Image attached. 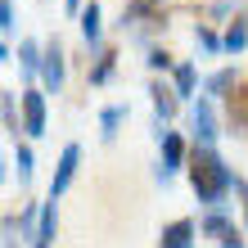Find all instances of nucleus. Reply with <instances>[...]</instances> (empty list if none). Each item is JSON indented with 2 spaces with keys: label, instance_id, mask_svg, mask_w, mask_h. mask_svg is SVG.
<instances>
[{
  "label": "nucleus",
  "instance_id": "9d476101",
  "mask_svg": "<svg viewBox=\"0 0 248 248\" xmlns=\"http://www.w3.org/2000/svg\"><path fill=\"white\" fill-rule=\"evenodd\" d=\"M122 122H126V104H108L104 113H99V136H104V140H113Z\"/></svg>",
  "mask_w": 248,
  "mask_h": 248
},
{
  "label": "nucleus",
  "instance_id": "b1692460",
  "mask_svg": "<svg viewBox=\"0 0 248 248\" xmlns=\"http://www.w3.org/2000/svg\"><path fill=\"white\" fill-rule=\"evenodd\" d=\"M221 248H244V239H239V235H235V230H230V235H226V239H221Z\"/></svg>",
  "mask_w": 248,
  "mask_h": 248
},
{
  "label": "nucleus",
  "instance_id": "20e7f679",
  "mask_svg": "<svg viewBox=\"0 0 248 248\" xmlns=\"http://www.w3.org/2000/svg\"><path fill=\"white\" fill-rule=\"evenodd\" d=\"M41 81H46L50 95L63 91V50H59V41H50V46H46V59H41Z\"/></svg>",
  "mask_w": 248,
  "mask_h": 248
},
{
  "label": "nucleus",
  "instance_id": "dca6fc26",
  "mask_svg": "<svg viewBox=\"0 0 248 248\" xmlns=\"http://www.w3.org/2000/svg\"><path fill=\"white\" fill-rule=\"evenodd\" d=\"M244 46H248V27H244V23H235V27L226 32V50H244Z\"/></svg>",
  "mask_w": 248,
  "mask_h": 248
},
{
  "label": "nucleus",
  "instance_id": "423d86ee",
  "mask_svg": "<svg viewBox=\"0 0 248 248\" xmlns=\"http://www.w3.org/2000/svg\"><path fill=\"white\" fill-rule=\"evenodd\" d=\"M23 131L27 136L46 131V95L41 91H23Z\"/></svg>",
  "mask_w": 248,
  "mask_h": 248
},
{
  "label": "nucleus",
  "instance_id": "39448f33",
  "mask_svg": "<svg viewBox=\"0 0 248 248\" xmlns=\"http://www.w3.org/2000/svg\"><path fill=\"white\" fill-rule=\"evenodd\" d=\"M59 199H46L41 203V217H36V235H32V248H50L54 235H59Z\"/></svg>",
  "mask_w": 248,
  "mask_h": 248
},
{
  "label": "nucleus",
  "instance_id": "0eeeda50",
  "mask_svg": "<svg viewBox=\"0 0 248 248\" xmlns=\"http://www.w3.org/2000/svg\"><path fill=\"white\" fill-rule=\"evenodd\" d=\"M189 126H194V140H199V144H212V140H217V113H212L208 99H199V104H194Z\"/></svg>",
  "mask_w": 248,
  "mask_h": 248
},
{
  "label": "nucleus",
  "instance_id": "a878e982",
  "mask_svg": "<svg viewBox=\"0 0 248 248\" xmlns=\"http://www.w3.org/2000/svg\"><path fill=\"white\" fill-rule=\"evenodd\" d=\"M5 248H14V239H9V244H5Z\"/></svg>",
  "mask_w": 248,
  "mask_h": 248
},
{
  "label": "nucleus",
  "instance_id": "393cba45",
  "mask_svg": "<svg viewBox=\"0 0 248 248\" xmlns=\"http://www.w3.org/2000/svg\"><path fill=\"white\" fill-rule=\"evenodd\" d=\"M68 9H72V14H77V9H86V5H81V0H68Z\"/></svg>",
  "mask_w": 248,
  "mask_h": 248
},
{
  "label": "nucleus",
  "instance_id": "2eb2a0df",
  "mask_svg": "<svg viewBox=\"0 0 248 248\" xmlns=\"http://www.w3.org/2000/svg\"><path fill=\"white\" fill-rule=\"evenodd\" d=\"M14 167H18V181H23V185L32 181V149H27V144L14 149Z\"/></svg>",
  "mask_w": 248,
  "mask_h": 248
},
{
  "label": "nucleus",
  "instance_id": "6e6552de",
  "mask_svg": "<svg viewBox=\"0 0 248 248\" xmlns=\"http://www.w3.org/2000/svg\"><path fill=\"white\" fill-rule=\"evenodd\" d=\"M189 244H194V221H171L158 248H189Z\"/></svg>",
  "mask_w": 248,
  "mask_h": 248
},
{
  "label": "nucleus",
  "instance_id": "f257e3e1",
  "mask_svg": "<svg viewBox=\"0 0 248 248\" xmlns=\"http://www.w3.org/2000/svg\"><path fill=\"white\" fill-rule=\"evenodd\" d=\"M189 181H194L199 203H208V208H221V199L235 189L239 176H230V167L212 154V144H199V149L189 154Z\"/></svg>",
  "mask_w": 248,
  "mask_h": 248
},
{
  "label": "nucleus",
  "instance_id": "ddd939ff",
  "mask_svg": "<svg viewBox=\"0 0 248 248\" xmlns=\"http://www.w3.org/2000/svg\"><path fill=\"white\" fill-rule=\"evenodd\" d=\"M171 81H176V95L181 99L194 95V68H189V63H176V68H171Z\"/></svg>",
  "mask_w": 248,
  "mask_h": 248
},
{
  "label": "nucleus",
  "instance_id": "5701e85b",
  "mask_svg": "<svg viewBox=\"0 0 248 248\" xmlns=\"http://www.w3.org/2000/svg\"><path fill=\"white\" fill-rule=\"evenodd\" d=\"M235 189L244 194V226H248V181H235Z\"/></svg>",
  "mask_w": 248,
  "mask_h": 248
},
{
  "label": "nucleus",
  "instance_id": "9b49d317",
  "mask_svg": "<svg viewBox=\"0 0 248 248\" xmlns=\"http://www.w3.org/2000/svg\"><path fill=\"white\" fill-rule=\"evenodd\" d=\"M154 113H158V126L171 122V113H176V91H163V86H154Z\"/></svg>",
  "mask_w": 248,
  "mask_h": 248
},
{
  "label": "nucleus",
  "instance_id": "a211bd4d",
  "mask_svg": "<svg viewBox=\"0 0 248 248\" xmlns=\"http://www.w3.org/2000/svg\"><path fill=\"white\" fill-rule=\"evenodd\" d=\"M230 81H235V72H230V68H226V72H217V77L208 81V95H221V91H230Z\"/></svg>",
  "mask_w": 248,
  "mask_h": 248
},
{
  "label": "nucleus",
  "instance_id": "6ab92c4d",
  "mask_svg": "<svg viewBox=\"0 0 248 248\" xmlns=\"http://www.w3.org/2000/svg\"><path fill=\"white\" fill-rule=\"evenodd\" d=\"M108 72H113V54H99V63H95V72H91V81L99 86V81H108Z\"/></svg>",
  "mask_w": 248,
  "mask_h": 248
},
{
  "label": "nucleus",
  "instance_id": "7ed1b4c3",
  "mask_svg": "<svg viewBox=\"0 0 248 248\" xmlns=\"http://www.w3.org/2000/svg\"><path fill=\"white\" fill-rule=\"evenodd\" d=\"M77 163H81V144H63L59 154V167H54V181H50V199H63V189L77 176Z\"/></svg>",
  "mask_w": 248,
  "mask_h": 248
},
{
  "label": "nucleus",
  "instance_id": "1a4fd4ad",
  "mask_svg": "<svg viewBox=\"0 0 248 248\" xmlns=\"http://www.w3.org/2000/svg\"><path fill=\"white\" fill-rule=\"evenodd\" d=\"M99 32H104V27H99V5L91 0V5L81 9V36H86V46H91V50H99Z\"/></svg>",
  "mask_w": 248,
  "mask_h": 248
},
{
  "label": "nucleus",
  "instance_id": "4468645a",
  "mask_svg": "<svg viewBox=\"0 0 248 248\" xmlns=\"http://www.w3.org/2000/svg\"><path fill=\"white\" fill-rule=\"evenodd\" d=\"M203 235H221V239H226V235H230V221H226V217L212 208L208 217H203Z\"/></svg>",
  "mask_w": 248,
  "mask_h": 248
},
{
  "label": "nucleus",
  "instance_id": "412c9836",
  "mask_svg": "<svg viewBox=\"0 0 248 248\" xmlns=\"http://www.w3.org/2000/svg\"><path fill=\"white\" fill-rule=\"evenodd\" d=\"M194 36H199V46H203V50H208V54H217V50H221V41H217V36L208 32V27H199V32H194Z\"/></svg>",
  "mask_w": 248,
  "mask_h": 248
},
{
  "label": "nucleus",
  "instance_id": "f8f14e48",
  "mask_svg": "<svg viewBox=\"0 0 248 248\" xmlns=\"http://www.w3.org/2000/svg\"><path fill=\"white\" fill-rule=\"evenodd\" d=\"M18 59H23V72H27V77H36V72H41V59H46V54H41V46H36V41H23V46H18Z\"/></svg>",
  "mask_w": 248,
  "mask_h": 248
},
{
  "label": "nucleus",
  "instance_id": "4be33fe9",
  "mask_svg": "<svg viewBox=\"0 0 248 248\" xmlns=\"http://www.w3.org/2000/svg\"><path fill=\"white\" fill-rule=\"evenodd\" d=\"M167 63H171V59H167L163 50H154V54H149V68H167Z\"/></svg>",
  "mask_w": 248,
  "mask_h": 248
},
{
  "label": "nucleus",
  "instance_id": "f3484780",
  "mask_svg": "<svg viewBox=\"0 0 248 248\" xmlns=\"http://www.w3.org/2000/svg\"><path fill=\"white\" fill-rule=\"evenodd\" d=\"M0 27H5V36L18 27V14H14V0H0Z\"/></svg>",
  "mask_w": 248,
  "mask_h": 248
},
{
  "label": "nucleus",
  "instance_id": "f03ea898",
  "mask_svg": "<svg viewBox=\"0 0 248 248\" xmlns=\"http://www.w3.org/2000/svg\"><path fill=\"white\" fill-rule=\"evenodd\" d=\"M158 144H163V163H158L154 176H158V185H167L171 176H176V167L185 163V144H181L176 131H163V126H158Z\"/></svg>",
  "mask_w": 248,
  "mask_h": 248
},
{
  "label": "nucleus",
  "instance_id": "aec40b11",
  "mask_svg": "<svg viewBox=\"0 0 248 248\" xmlns=\"http://www.w3.org/2000/svg\"><path fill=\"white\" fill-rule=\"evenodd\" d=\"M5 131L18 140V122H14V95H9V91H5Z\"/></svg>",
  "mask_w": 248,
  "mask_h": 248
}]
</instances>
